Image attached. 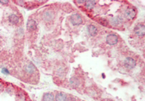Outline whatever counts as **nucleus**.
Segmentation results:
<instances>
[{
  "instance_id": "obj_16",
  "label": "nucleus",
  "mask_w": 145,
  "mask_h": 101,
  "mask_svg": "<svg viewBox=\"0 0 145 101\" xmlns=\"http://www.w3.org/2000/svg\"><path fill=\"white\" fill-rule=\"evenodd\" d=\"M2 72L3 74H5V75H8V74H9V72H8V70L7 69H3L2 70Z\"/></svg>"
},
{
  "instance_id": "obj_3",
  "label": "nucleus",
  "mask_w": 145,
  "mask_h": 101,
  "mask_svg": "<svg viewBox=\"0 0 145 101\" xmlns=\"http://www.w3.org/2000/svg\"><path fill=\"white\" fill-rule=\"evenodd\" d=\"M123 64H125V66L126 67L127 69L129 70H131L135 67L136 66V61L134 59L131 58V57H127L125 60V62H123Z\"/></svg>"
},
{
  "instance_id": "obj_12",
  "label": "nucleus",
  "mask_w": 145,
  "mask_h": 101,
  "mask_svg": "<svg viewBox=\"0 0 145 101\" xmlns=\"http://www.w3.org/2000/svg\"><path fill=\"white\" fill-rule=\"evenodd\" d=\"M55 99H56V101H66L67 96L64 93H57Z\"/></svg>"
},
{
  "instance_id": "obj_20",
  "label": "nucleus",
  "mask_w": 145,
  "mask_h": 101,
  "mask_svg": "<svg viewBox=\"0 0 145 101\" xmlns=\"http://www.w3.org/2000/svg\"><path fill=\"white\" fill-rule=\"evenodd\" d=\"M77 3H86L85 1H77Z\"/></svg>"
},
{
  "instance_id": "obj_21",
  "label": "nucleus",
  "mask_w": 145,
  "mask_h": 101,
  "mask_svg": "<svg viewBox=\"0 0 145 101\" xmlns=\"http://www.w3.org/2000/svg\"><path fill=\"white\" fill-rule=\"evenodd\" d=\"M104 101H110V100H108V99H107V100H104Z\"/></svg>"
},
{
  "instance_id": "obj_17",
  "label": "nucleus",
  "mask_w": 145,
  "mask_h": 101,
  "mask_svg": "<svg viewBox=\"0 0 145 101\" xmlns=\"http://www.w3.org/2000/svg\"><path fill=\"white\" fill-rule=\"evenodd\" d=\"M100 23L102 24V25H104V26H107V22H106V21H104V22H102V21H100Z\"/></svg>"
},
{
  "instance_id": "obj_14",
  "label": "nucleus",
  "mask_w": 145,
  "mask_h": 101,
  "mask_svg": "<svg viewBox=\"0 0 145 101\" xmlns=\"http://www.w3.org/2000/svg\"><path fill=\"white\" fill-rule=\"evenodd\" d=\"M70 83H71V85H73L74 87H77L80 85V81L77 79V78H71V81H70Z\"/></svg>"
},
{
  "instance_id": "obj_6",
  "label": "nucleus",
  "mask_w": 145,
  "mask_h": 101,
  "mask_svg": "<svg viewBox=\"0 0 145 101\" xmlns=\"http://www.w3.org/2000/svg\"><path fill=\"white\" fill-rule=\"evenodd\" d=\"M36 28H37L36 21L33 20V19H29L27 21V29L28 31L32 32V31L36 30Z\"/></svg>"
},
{
  "instance_id": "obj_18",
  "label": "nucleus",
  "mask_w": 145,
  "mask_h": 101,
  "mask_svg": "<svg viewBox=\"0 0 145 101\" xmlns=\"http://www.w3.org/2000/svg\"><path fill=\"white\" fill-rule=\"evenodd\" d=\"M0 3H3V4H7L8 3V1H2V0H1V1H0Z\"/></svg>"
},
{
  "instance_id": "obj_2",
  "label": "nucleus",
  "mask_w": 145,
  "mask_h": 101,
  "mask_svg": "<svg viewBox=\"0 0 145 101\" xmlns=\"http://www.w3.org/2000/svg\"><path fill=\"white\" fill-rule=\"evenodd\" d=\"M71 23L75 25V26H78V25L82 23V18L81 16L78 13H75L73 15H71Z\"/></svg>"
},
{
  "instance_id": "obj_15",
  "label": "nucleus",
  "mask_w": 145,
  "mask_h": 101,
  "mask_svg": "<svg viewBox=\"0 0 145 101\" xmlns=\"http://www.w3.org/2000/svg\"><path fill=\"white\" fill-rule=\"evenodd\" d=\"M96 2L95 1H86V8L87 9H92L95 7Z\"/></svg>"
},
{
  "instance_id": "obj_19",
  "label": "nucleus",
  "mask_w": 145,
  "mask_h": 101,
  "mask_svg": "<svg viewBox=\"0 0 145 101\" xmlns=\"http://www.w3.org/2000/svg\"><path fill=\"white\" fill-rule=\"evenodd\" d=\"M3 84L2 83H0V92H1L2 91V90H3Z\"/></svg>"
},
{
  "instance_id": "obj_7",
  "label": "nucleus",
  "mask_w": 145,
  "mask_h": 101,
  "mask_svg": "<svg viewBox=\"0 0 145 101\" xmlns=\"http://www.w3.org/2000/svg\"><path fill=\"white\" fill-rule=\"evenodd\" d=\"M110 23H111L112 26L119 27L123 23V19L120 17H114V18H113L111 21H110Z\"/></svg>"
},
{
  "instance_id": "obj_4",
  "label": "nucleus",
  "mask_w": 145,
  "mask_h": 101,
  "mask_svg": "<svg viewBox=\"0 0 145 101\" xmlns=\"http://www.w3.org/2000/svg\"><path fill=\"white\" fill-rule=\"evenodd\" d=\"M119 41V37L116 34H109L106 37V42L109 45H115Z\"/></svg>"
},
{
  "instance_id": "obj_11",
  "label": "nucleus",
  "mask_w": 145,
  "mask_h": 101,
  "mask_svg": "<svg viewBox=\"0 0 145 101\" xmlns=\"http://www.w3.org/2000/svg\"><path fill=\"white\" fill-rule=\"evenodd\" d=\"M87 29H88V32L89 33V35L91 36H95L98 32L96 27L94 26V25H89Z\"/></svg>"
},
{
  "instance_id": "obj_5",
  "label": "nucleus",
  "mask_w": 145,
  "mask_h": 101,
  "mask_svg": "<svg viewBox=\"0 0 145 101\" xmlns=\"http://www.w3.org/2000/svg\"><path fill=\"white\" fill-rule=\"evenodd\" d=\"M125 16L127 19L129 20H132L135 18L136 16V11L134 8H128V9L125 11Z\"/></svg>"
},
{
  "instance_id": "obj_8",
  "label": "nucleus",
  "mask_w": 145,
  "mask_h": 101,
  "mask_svg": "<svg viewBox=\"0 0 145 101\" xmlns=\"http://www.w3.org/2000/svg\"><path fill=\"white\" fill-rule=\"evenodd\" d=\"M19 21H20L19 17L17 16L16 14H11V15H9V17H8V22L13 25L18 24L19 23Z\"/></svg>"
},
{
  "instance_id": "obj_9",
  "label": "nucleus",
  "mask_w": 145,
  "mask_h": 101,
  "mask_svg": "<svg viewBox=\"0 0 145 101\" xmlns=\"http://www.w3.org/2000/svg\"><path fill=\"white\" fill-rule=\"evenodd\" d=\"M25 71L28 74H32L36 71V67L32 63H29V64L25 66Z\"/></svg>"
},
{
  "instance_id": "obj_13",
  "label": "nucleus",
  "mask_w": 145,
  "mask_h": 101,
  "mask_svg": "<svg viewBox=\"0 0 145 101\" xmlns=\"http://www.w3.org/2000/svg\"><path fill=\"white\" fill-rule=\"evenodd\" d=\"M43 101H54L55 97L52 93H46L43 95Z\"/></svg>"
},
{
  "instance_id": "obj_1",
  "label": "nucleus",
  "mask_w": 145,
  "mask_h": 101,
  "mask_svg": "<svg viewBox=\"0 0 145 101\" xmlns=\"http://www.w3.org/2000/svg\"><path fill=\"white\" fill-rule=\"evenodd\" d=\"M134 33L139 37H143L145 33L144 24L139 23L138 25H136V27H134Z\"/></svg>"
},
{
  "instance_id": "obj_10",
  "label": "nucleus",
  "mask_w": 145,
  "mask_h": 101,
  "mask_svg": "<svg viewBox=\"0 0 145 101\" xmlns=\"http://www.w3.org/2000/svg\"><path fill=\"white\" fill-rule=\"evenodd\" d=\"M54 18V14L52 12L50 11H46L43 13V19L46 22H49V21H52Z\"/></svg>"
}]
</instances>
